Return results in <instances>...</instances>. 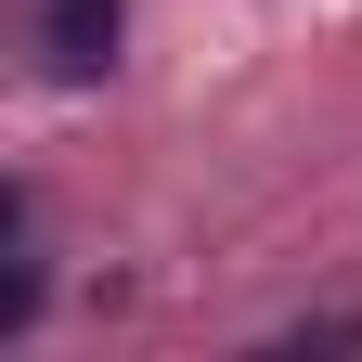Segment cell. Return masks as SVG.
Wrapping results in <instances>:
<instances>
[{"label": "cell", "mask_w": 362, "mask_h": 362, "mask_svg": "<svg viewBox=\"0 0 362 362\" xmlns=\"http://www.w3.org/2000/svg\"><path fill=\"white\" fill-rule=\"evenodd\" d=\"M104 52H117V0H39V65H52L65 90L104 78Z\"/></svg>", "instance_id": "6da1fadb"}]
</instances>
